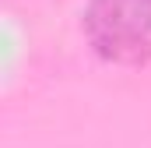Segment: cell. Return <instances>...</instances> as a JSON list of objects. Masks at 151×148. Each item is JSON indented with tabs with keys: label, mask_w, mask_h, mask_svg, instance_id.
<instances>
[{
	"label": "cell",
	"mask_w": 151,
	"mask_h": 148,
	"mask_svg": "<svg viewBox=\"0 0 151 148\" xmlns=\"http://www.w3.org/2000/svg\"><path fill=\"white\" fill-rule=\"evenodd\" d=\"M84 36L109 64H148L151 0H88Z\"/></svg>",
	"instance_id": "6da1fadb"
}]
</instances>
